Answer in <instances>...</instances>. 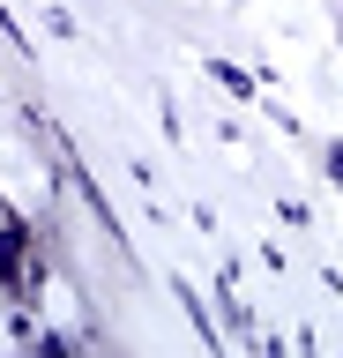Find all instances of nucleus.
<instances>
[{"instance_id": "1", "label": "nucleus", "mask_w": 343, "mask_h": 358, "mask_svg": "<svg viewBox=\"0 0 343 358\" xmlns=\"http://www.w3.org/2000/svg\"><path fill=\"white\" fill-rule=\"evenodd\" d=\"M209 75H217V83H224V90H231V97H247V90H254V83H247V75H239V67H224V60H209Z\"/></svg>"}, {"instance_id": "2", "label": "nucleus", "mask_w": 343, "mask_h": 358, "mask_svg": "<svg viewBox=\"0 0 343 358\" xmlns=\"http://www.w3.org/2000/svg\"><path fill=\"white\" fill-rule=\"evenodd\" d=\"M328 172H336V187H343V150H328Z\"/></svg>"}]
</instances>
